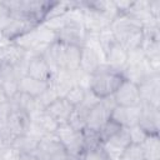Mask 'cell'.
Instances as JSON below:
<instances>
[{"mask_svg": "<svg viewBox=\"0 0 160 160\" xmlns=\"http://www.w3.org/2000/svg\"><path fill=\"white\" fill-rule=\"evenodd\" d=\"M109 28L115 41L120 44L129 54L141 49L144 41V26L134 16L129 14L119 15L111 21Z\"/></svg>", "mask_w": 160, "mask_h": 160, "instance_id": "6da1fadb", "label": "cell"}, {"mask_svg": "<svg viewBox=\"0 0 160 160\" xmlns=\"http://www.w3.org/2000/svg\"><path fill=\"white\" fill-rule=\"evenodd\" d=\"M125 80L122 72L111 69L106 64H101L89 78L88 89L98 98L105 99L112 96L116 89Z\"/></svg>", "mask_w": 160, "mask_h": 160, "instance_id": "7a4b0ae2", "label": "cell"}, {"mask_svg": "<svg viewBox=\"0 0 160 160\" xmlns=\"http://www.w3.org/2000/svg\"><path fill=\"white\" fill-rule=\"evenodd\" d=\"M2 4L8 9L11 16H22L31 19L38 24H44L45 18L52 5V1L15 0V1H2Z\"/></svg>", "mask_w": 160, "mask_h": 160, "instance_id": "3957f363", "label": "cell"}, {"mask_svg": "<svg viewBox=\"0 0 160 160\" xmlns=\"http://www.w3.org/2000/svg\"><path fill=\"white\" fill-rule=\"evenodd\" d=\"M88 40L86 28L78 20H64L60 28L56 30V41L66 45H74L82 48Z\"/></svg>", "mask_w": 160, "mask_h": 160, "instance_id": "277c9868", "label": "cell"}, {"mask_svg": "<svg viewBox=\"0 0 160 160\" xmlns=\"http://www.w3.org/2000/svg\"><path fill=\"white\" fill-rule=\"evenodd\" d=\"M55 136L59 139V141L65 148L69 158L79 159L80 154L84 150V138H82V130H75L72 126H70L68 122L60 124L55 131Z\"/></svg>", "mask_w": 160, "mask_h": 160, "instance_id": "5b68a950", "label": "cell"}, {"mask_svg": "<svg viewBox=\"0 0 160 160\" xmlns=\"http://www.w3.org/2000/svg\"><path fill=\"white\" fill-rule=\"evenodd\" d=\"M32 155L38 160H66L69 159V155L65 148L59 141V139L55 136V134L44 135L40 139L38 148Z\"/></svg>", "mask_w": 160, "mask_h": 160, "instance_id": "8992f818", "label": "cell"}, {"mask_svg": "<svg viewBox=\"0 0 160 160\" xmlns=\"http://www.w3.org/2000/svg\"><path fill=\"white\" fill-rule=\"evenodd\" d=\"M115 105L116 104H115L112 96L101 99L99 102H96L90 109V111L86 116L85 128L94 130V131H99V129L110 119L111 110L114 109Z\"/></svg>", "mask_w": 160, "mask_h": 160, "instance_id": "52a82bcc", "label": "cell"}, {"mask_svg": "<svg viewBox=\"0 0 160 160\" xmlns=\"http://www.w3.org/2000/svg\"><path fill=\"white\" fill-rule=\"evenodd\" d=\"M139 94L141 104H148L159 108L160 101V75L159 72H151L145 76L139 84Z\"/></svg>", "mask_w": 160, "mask_h": 160, "instance_id": "ba28073f", "label": "cell"}, {"mask_svg": "<svg viewBox=\"0 0 160 160\" xmlns=\"http://www.w3.org/2000/svg\"><path fill=\"white\" fill-rule=\"evenodd\" d=\"M30 125H31V119L26 111L11 108V112L8 118L6 126L4 130L6 135L11 140H14L18 136L28 134L30 130Z\"/></svg>", "mask_w": 160, "mask_h": 160, "instance_id": "9c48e42d", "label": "cell"}, {"mask_svg": "<svg viewBox=\"0 0 160 160\" xmlns=\"http://www.w3.org/2000/svg\"><path fill=\"white\" fill-rule=\"evenodd\" d=\"M39 25L36 21L28 19V18H22V16H11V20L9 22V25L6 26V29L1 32V35L9 40L10 42H14L15 40H18L19 38L31 32L32 30H35Z\"/></svg>", "mask_w": 160, "mask_h": 160, "instance_id": "30bf717a", "label": "cell"}, {"mask_svg": "<svg viewBox=\"0 0 160 160\" xmlns=\"http://www.w3.org/2000/svg\"><path fill=\"white\" fill-rule=\"evenodd\" d=\"M131 144L130 134L128 128H122L119 132H116L114 136H111L109 140L101 144L104 151L109 156L110 160H119L125 149Z\"/></svg>", "mask_w": 160, "mask_h": 160, "instance_id": "8fae6325", "label": "cell"}, {"mask_svg": "<svg viewBox=\"0 0 160 160\" xmlns=\"http://www.w3.org/2000/svg\"><path fill=\"white\" fill-rule=\"evenodd\" d=\"M112 99H114L115 104L119 105V106H138V105H141L138 84H135L130 80H126V79L116 89V91L112 95Z\"/></svg>", "mask_w": 160, "mask_h": 160, "instance_id": "7c38bea8", "label": "cell"}, {"mask_svg": "<svg viewBox=\"0 0 160 160\" xmlns=\"http://www.w3.org/2000/svg\"><path fill=\"white\" fill-rule=\"evenodd\" d=\"M26 75L40 81L51 82L54 71L42 55H30L26 65Z\"/></svg>", "mask_w": 160, "mask_h": 160, "instance_id": "4fadbf2b", "label": "cell"}, {"mask_svg": "<svg viewBox=\"0 0 160 160\" xmlns=\"http://www.w3.org/2000/svg\"><path fill=\"white\" fill-rule=\"evenodd\" d=\"M160 116H159V108L141 104V112L139 116L138 126L146 134V135H159L160 130Z\"/></svg>", "mask_w": 160, "mask_h": 160, "instance_id": "5bb4252c", "label": "cell"}, {"mask_svg": "<svg viewBox=\"0 0 160 160\" xmlns=\"http://www.w3.org/2000/svg\"><path fill=\"white\" fill-rule=\"evenodd\" d=\"M141 112V105L138 106H119L115 105L111 110L110 119L118 122L122 128H131L138 125L139 116Z\"/></svg>", "mask_w": 160, "mask_h": 160, "instance_id": "9a60e30c", "label": "cell"}, {"mask_svg": "<svg viewBox=\"0 0 160 160\" xmlns=\"http://www.w3.org/2000/svg\"><path fill=\"white\" fill-rule=\"evenodd\" d=\"M28 54L16 42H9L0 48V66L16 68L28 59Z\"/></svg>", "mask_w": 160, "mask_h": 160, "instance_id": "2e32d148", "label": "cell"}, {"mask_svg": "<svg viewBox=\"0 0 160 160\" xmlns=\"http://www.w3.org/2000/svg\"><path fill=\"white\" fill-rule=\"evenodd\" d=\"M104 58H105V64L108 66L122 72L129 60V52L120 44L114 41L104 51Z\"/></svg>", "mask_w": 160, "mask_h": 160, "instance_id": "e0dca14e", "label": "cell"}, {"mask_svg": "<svg viewBox=\"0 0 160 160\" xmlns=\"http://www.w3.org/2000/svg\"><path fill=\"white\" fill-rule=\"evenodd\" d=\"M74 109L75 108L65 98H58L55 101H52L50 105H48L44 109V111L46 114H49L52 119H55L58 121V124L60 125V124L68 122Z\"/></svg>", "mask_w": 160, "mask_h": 160, "instance_id": "ac0fdd59", "label": "cell"}, {"mask_svg": "<svg viewBox=\"0 0 160 160\" xmlns=\"http://www.w3.org/2000/svg\"><path fill=\"white\" fill-rule=\"evenodd\" d=\"M19 80L20 76L15 68L0 66V85L2 86L9 100L19 92Z\"/></svg>", "mask_w": 160, "mask_h": 160, "instance_id": "d6986e66", "label": "cell"}, {"mask_svg": "<svg viewBox=\"0 0 160 160\" xmlns=\"http://www.w3.org/2000/svg\"><path fill=\"white\" fill-rule=\"evenodd\" d=\"M100 65L101 61L98 51L85 44L80 51V71L90 76Z\"/></svg>", "mask_w": 160, "mask_h": 160, "instance_id": "ffe728a7", "label": "cell"}, {"mask_svg": "<svg viewBox=\"0 0 160 160\" xmlns=\"http://www.w3.org/2000/svg\"><path fill=\"white\" fill-rule=\"evenodd\" d=\"M50 84L51 82L40 81V80H36L28 75H24L19 80V91L24 92L31 98H39L50 86Z\"/></svg>", "mask_w": 160, "mask_h": 160, "instance_id": "44dd1931", "label": "cell"}, {"mask_svg": "<svg viewBox=\"0 0 160 160\" xmlns=\"http://www.w3.org/2000/svg\"><path fill=\"white\" fill-rule=\"evenodd\" d=\"M40 139L41 138L35 136V135L28 132L25 135L15 138L12 140V142H11V146L18 149L21 154H34V151L38 148V144H39Z\"/></svg>", "mask_w": 160, "mask_h": 160, "instance_id": "7402d4cb", "label": "cell"}, {"mask_svg": "<svg viewBox=\"0 0 160 160\" xmlns=\"http://www.w3.org/2000/svg\"><path fill=\"white\" fill-rule=\"evenodd\" d=\"M146 160H160V138L159 135H148L140 144Z\"/></svg>", "mask_w": 160, "mask_h": 160, "instance_id": "603a6c76", "label": "cell"}, {"mask_svg": "<svg viewBox=\"0 0 160 160\" xmlns=\"http://www.w3.org/2000/svg\"><path fill=\"white\" fill-rule=\"evenodd\" d=\"M86 88L85 86H82V85H80V84H75V85H72L69 90H68V92L65 94V99L75 108V106H78V105H80L82 101H84V99H85V95H86Z\"/></svg>", "mask_w": 160, "mask_h": 160, "instance_id": "cb8c5ba5", "label": "cell"}, {"mask_svg": "<svg viewBox=\"0 0 160 160\" xmlns=\"http://www.w3.org/2000/svg\"><path fill=\"white\" fill-rule=\"evenodd\" d=\"M121 129H122V126H120V125H119L118 122H115L114 120L109 119V120L99 129V131H98L101 144L105 142L106 140H109L111 136H114V135H115L116 132H119Z\"/></svg>", "mask_w": 160, "mask_h": 160, "instance_id": "d4e9b609", "label": "cell"}, {"mask_svg": "<svg viewBox=\"0 0 160 160\" xmlns=\"http://www.w3.org/2000/svg\"><path fill=\"white\" fill-rule=\"evenodd\" d=\"M119 160H146V158H145L141 145L131 142L125 149V151L122 152V155L120 156Z\"/></svg>", "mask_w": 160, "mask_h": 160, "instance_id": "484cf974", "label": "cell"}, {"mask_svg": "<svg viewBox=\"0 0 160 160\" xmlns=\"http://www.w3.org/2000/svg\"><path fill=\"white\" fill-rule=\"evenodd\" d=\"M78 160H110L102 146H96L91 149H84Z\"/></svg>", "mask_w": 160, "mask_h": 160, "instance_id": "4316f807", "label": "cell"}, {"mask_svg": "<svg viewBox=\"0 0 160 160\" xmlns=\"http://www.w3.org/2000/svg\"><path fill=\"white\" fill-rule=\"evenodd\" d=\"M128 129H129V134H130V139H131L132 144H139L140 145L145 140V138L148 136L138 125H134V126L128 128Z\"/></svg>", "mask_w": 160, "mask_h": 160, "instance_id": "83f0119b", "label": "cell"}, {"mask_svg": "<svg viewBox=\"0 0 160 160\" xmlns=\"http://www.w3.org/2000/svg\"><path fill=\"white\" fill-rule=\"evenodd\" d=\"M10 112H11V105L9 101L0 104V129H4L6 126V121Z\"/></svg>", "mask_w": 160, "mask_h": 160, "instance_id": "f1b7e54d", "label": "cell"}, {"mask_svg": "<svg viewBox=\"0 0 160 160\" xmlns=\"http://www.w3.org/2000/svg\"><path fill=\"white\" fill-rule=\"evenodd\" d=\"M148 6H149V12H150L151 18L154 20L159 21V18H160V1L159 0L148 1Z\"/></svg>", "mask_w": 160, "mask_h": 160, "instance_id": "f546056e", "label": "cell"}, {"mask_svg": "<svg viewBox=\"0 0 160 160\" xmlns=\"http://www.w3.org/2000/svg\"><path fill=\"white\" fill-rule=\"evenodd\" d=\"M10 145H11L10 141H9V140L0 132V158L4 155V152L6 151V149H8Z\"/></svg>", "mask_w": 160, "mask_h": 160, "instance_id": "4dcf8cb0", "label": "cell"}, {"mask_svg": "<svg viewBox=\"0 0 160 160\" xmlns=\"http://www.w3.org/2000/svg\"><path fill=\"white\" fill-rule=\"evenodd\" d=\"M6 101H9V99H8V96H6V94H5L4 89H2V86L0 85V104H4V102H6Z\"/></svg>", "mask_w": 160, "mask_h": 160, "instance_id": "1f68e13d", "label": "cell"}, {"mask_svg": "<svg viewBox=\"0 0 160 160\" xmlns=\"http://www.w3.org/2000/svg\"><path fill=\"white\" fill-rule=\"evenodd\" d=\"M19 160H38L32 154H22Z\"/></svg>", "mask_w": 160, "mask_h": 160, "instance_id": "d6a6232c", "label": "cell"}, {"mask_svg": "<svg viewBox=\"0 0 160 160\" xmlns=\"http://www.w3.org/2000/svg\"><path fill=\"white\" fill-rule=\"evenodd\" d=\"M66 160H76V159H72V158H69V159H66Z\"/></svg>", "mask_w": 160, "mask_h": 160, "instance_id": "836d02e7", "label": "cell"}, {"mask_svg": "<svg viewBox=\"0 0 160 160\" xmlns=\"http://www.w3.org/2000/svg\"><path fill=\"white\" fill-rule=\"evenodd\" d=\"M0 160H1V159H0Z\"/></svg>", "mask_w": 160, "mask_h": 160, "instance_id": "e575fe53", "label": "cell"}]
</instances>
